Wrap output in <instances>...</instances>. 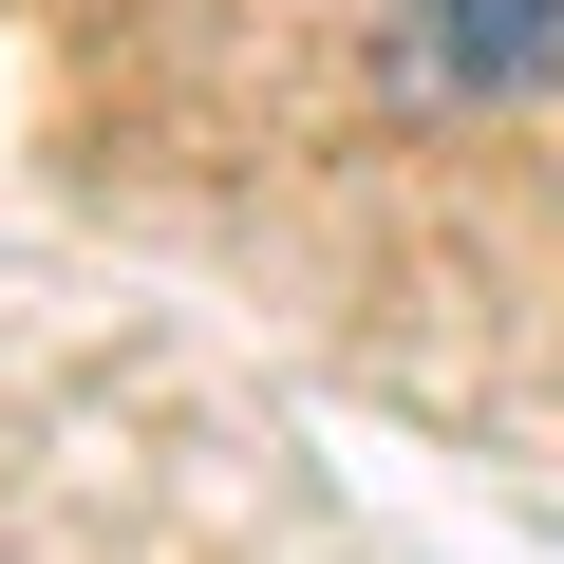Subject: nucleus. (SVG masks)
Here are the masks:
<instances>
[{"label": "nucleus", "instance_id": "obj_1", "mask_svg": "<svg viewBox=\"0 0 564 564\" xmlns=\"http://www.w3.org/2000/svg\"><path fill=\"white\" fill-rule=\"evenodd\" d=\"M377 95L395 113H527V95H564V0H377Z\"/></svg>", "mask_w": 564, "mask_h": 564}]
</instances>
